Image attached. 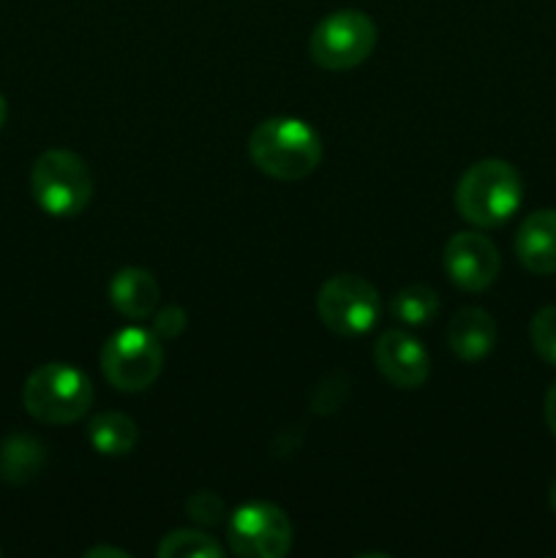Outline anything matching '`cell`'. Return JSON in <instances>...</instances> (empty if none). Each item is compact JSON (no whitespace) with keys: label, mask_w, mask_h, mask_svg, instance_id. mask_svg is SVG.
I'll return each mask as SVG.
<instances>
[{"label":"cell","mask_w":556,"mask_h":558,"mask_svg":"<svg viewBox=\"0 0 556 558\" xmlns=\"http://www.w3.org/2000/svg\"><path fill=\"white\" fill-rule=\"evenodd\" d=\"M322 136L300 118H267L251 131L249 156L262 174L273 180L309 178L322 163Z\"/></svg>","instance_id":"6da1fadb"},{"label":"cell","mask_w":556,"mask_h":558,"mask_svg":"<svg viewBox=\"0 0 556 558\" xmlns=\"http://www.w3.org/2000/svg\"><path fill=\"white\" fill-rule=\"evenodd\" d=\"M523 202V180L510 161L483 158L461 174L456 189V207L472 227H501L516 216Z\"/></svg>","instance_id":"7a4b0ae2"},{"label":"cell","mask_w":556,"mask_h":558,"mask_svg":"<svg viewBox=\"0 0 556 558\" xmlns=\"http://www.w3.org/2000/svg\"><path fill=\"white\" fill-rule=\"evenodd\" d=\"M27 414L44 425H71L93 407V381L69 363H47L27 376L22 387Z\"/></svg>","instance_id":"3957f363"},{"label":"cell","mask_w":556,"mask_h":558,"mask_svg":"<svg viewBox=\"0 0 556 558\" xmlns=\"http://www.w3.org/2000/svg\"><path fill=\"white\" fill-rule=\"evenodd\" d=\"M31 191L47 216L74 218L90 205L93 174L76 153L47 150L33 163Z\"/></svg>","instance_id":"277c9868"},{"label":"cell","mask_w":556,"mask_h":558,"mask_svg":"<svg viewBox=\"0 0 556 558\" xmlns=\"http://www.w3.org/2000/svg\"><path fill=\"white\" fill-rule=\"evenodd\" d=\"M376 47V25L358 9H341L316 22L309 52L327 71H349L363 65Z\"/></svg>","instance_id":"5b68a950"},{"label":"cell","mask_w":556,"mask_h":558,"mask_svg":"<svg viewBox=\"0 0 556 558\" xmlns=\"http://www.w3.org/2000/svg\"><path fill=\"white\" fill-rule=\"evenodd\" d=\"M164 343L145 327H123L101 347V374L114 390L142 392L161 376Z\"/></svg>","instance_id":"8992f818"},{"label":"cell","mask_w":556,"mask_h":558,"mask_svg":"<svg viewBox=\"0 0 556 558\" xmlns=\"http://www.w3.org/2000/svg\"><path fill=\"white\" fill-rule=\"evenodd\" d=\"M316 314L322 325L341 338H360L376 327L382 298L376 287L354 272H341L322 283L316 294Z\"/></svg>","instance_id":"52a82bcc"},{"label":"cell","mask_w":556,"mask_h":558,"mask_svg":"<svg viewBox=\"0 0 556 558\" xmlns=\"http://www.w3.org/2000/svg\"><path fill=\"white\" fill-rule=\"evenodd\" d=\"M229 548L243 558H283L292 550V523L270 501H249L229 518Z\"/></svg>","instance_id":"ba28073f"},{"label":"cell","mask_w":556,"mask_h":558,"mask_svg":"<svg viewBox=\"0 0 556 558\" xmlns=\"http://www.w3.org/2000/svg\"><path fill=\"white\" fill-rule=\"evenodd\" d=\"M499 248L483 232H458L445 245V272L463 292H485L499 278Z\"/></svg>","instance_id":"9c48e42d"},{"label":"cell","mask_w":556,"mask_h":558,"mask_svg":"<svg viewBox=\"0 0 556 558\" xmlns=\"http://www.w3.org/2000/svg\"><path fill=\"white\" fill-rule=\"evenodd\" d=\"M374 363L379 374L398 390H418L431 374L428 352L407 330L382 332L374 343Z\"/></svg>","instance_id":"30bf717a"},{"label":"cell","mask_w":556,"mask_h":558,"mask_svg":"<svg viewBox=\"0 0 556 558\" xmlns=\"http://www.w3.org/2000/svg\"><path fill=\"white\" fill-rule=\"evenodd\" d=\"M516 256L534 276L556 272V210H534L523 218L516 234Z\"/></svg>","instance_id":"8fae6325"},{"label":"cell","mask_w":556,"mask_h":558,"mask_svg":"<svg viewBox=\"0 0 556 558\" xmlns=\"http://www.w3.org/2000/svg\"><path fill=\"white\" fill-rule=\"evenodd\" d=\"M447 343H450L452 354L463 363H480L488 357L496 347V322L485 308L469 305L452 316L450 327H447Z\"/></svg>","instance_id":"7c38bea8"},{"label":"cell","mask_w":556,"mask_h":558,"mask_svg":"<svg viewBox=\"0 0 556 558\" xmlns=\"http://www.w3.org/2000/svg\"><path fill=\"white\" fill-rule=\"evenodd\" d=\"M158 283L142 267H123L109 281V303L125 319H150L158 308Z\"/></svg>","instance_id":"4fadbf2b"},{"label":"cell","mask_w":556,"mask_h":558,"mask_svg":"<svg viewBox=\"0 0 556 558\" xmlns=\"http://www.w3.org/2000/svg\"><path fill=\"white\" fill-rule=\"evenodd\" d=\"M44 466H47V450L36 436L14 434L0 445V477L9 483H31L44 472Z\"/></svg>","instance_id":"5bb4252c"},{"label":"cell","mask_w":556,"mask_h":558,"mask_svg":"<svg viewBox=\"0 0 556 558\" xmlns=\"http://www.w3.org/2000/svg\"><path fill=\"white\" fill-rule=\"evenodd\" d=\"M87 439H90L93 450L101 456L120 458L129 456L140 441V428L134 420L123 412H104L96 414L87 425Z\"/></svg>","instance_id":"9a60e30c"},{"label":"cell","mask_w":556,"mask_h":558,"mask_svg":"<svg viewBox=\"0 0 556 558\" xmlns=\"http://www.w3.org/2000/svg\"><path fill=\"white\" fill-rule=\"evenodd\" d=\"M392 319L409 327H423L436 319L439 314V294L425 283H409L398 289L390 300Z\"/></svg>","instance_id":"2e32d148"},{"label":"cell","mask_w":556,"mask_h":558,"mask_svg":"<svg viewBox=\"0 0 556 558\" xmlns=\"http://www.w3.org/2000/svg\"><path fill=\"white\" fill-rule=\"evenodd\" d=\"M158 556L161 558H223L227 550L205 532H194V529H178V532L167 534L158 545Z\"/></svg>","instance_id":"e0dca14e"},{"label":"cell","mask_w":556,"mask_h":558,"mask_svg":"<svg viewBox=\"0 0 556 558\" xmlns=\"http://www.w3.org/2000/svg\"><path fill=\"white\" fill-rule=\"evenodd\" d=\"M529 338L540 357L556 368V305H545L529 325Z\"/></svg>","instance_id":"ac0fdd59"},{"label":"cell","mask_w":556,"mask_h":558,"mask_svg":"<svg viewBox=\"0 0 556 558\" xmlns=\"http://www.w3.org/2000/svg\"><path fill=\"white\" fill-rule=\"evenodd\" d=\"M185 512H189L191 521L202 523V526H218V523L223 521V515H227V507H223V501L218 499L216 494H210V490H200V494L189 496V501H185Z\"/></svg>","instance_id":"d6986e66"},{"label":"cell","mask_w":556,"mask_h":558,"mask_svg":"<svg viewBox=\"0 0 556 558\" xmlns=\"http://www.w3.org/2000/svg\"><path fill=\"white\" fill-rule=\"evenodd\" d=\"M185 327H189V314H185L180 305H167V308L158 311L156 319H153V332H156L161 341H174V338L183 336Z\"/></svg>","instance_id":"ffe728a7"},{"label":"cell","mask_w":556,"mask_h":558,"mask_svg":"<svg viewBox=\"0 0 556 558\" xmlns=\"http://www.w3.org/2000/svg\"><path fill=\"white\" fill-rule=\"evenodd\" d=\"M545 423H548L551 434L556 436V381L545 392Z\"/></svg>","instance_id":"44dd1931"},{"label":"cell","mask_w":556,"mask_h":558,"mask_svg":"<svg viewBox=\"0 0 556 558\" xmlns=\"http://www.w3.org/2000/svg\"><path fill=\"white\" fill-rule=\"evenodd\" d=\"M87 558H101V556H112V558H129V554L120 548H107V545H98V548H90L85 554Z\"/></svg>","instance_id":"7402d4cb"},{"label":"cell","mask_w":556,"mask_h":558,"mask_svg":"<svg viewBox=\"0 0 556 558\" xmlns=\"http://www.w3.org/2000/svg\"><path fill=\"white\" fill-rule=\"evenodd\" d=\"M5 118H9V104H5L3 93H0V129L5 125Z\"/></svg>","instance_id":"603a6c76"},{"label":"cell","mask_w":556,"mask_h":558,"mask_svg":"<svg viewBox=\"0 0 556 558\" xmlns=\"http://www.w3.org/2000/svg\"><path fill=\"white\" fill-rule=\"evenodd\" d=\"M551 507H554V512H556V483H554V488H551Z\"/></svg>","instance_id":"cb8c5ba5"}]
</instances>
